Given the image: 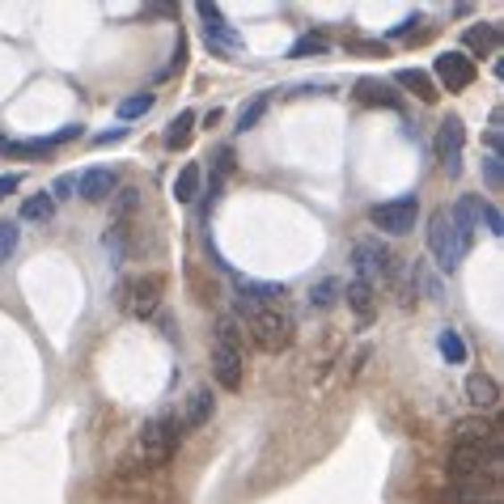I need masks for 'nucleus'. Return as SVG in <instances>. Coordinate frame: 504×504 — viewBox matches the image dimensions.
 I'll list each match as a JSON object with an SVG mask.
<instances>
[{
  "label": "nucleus",
  "instance_id": "1",
  "mask_svg": "<svg viewBox=\"0 0 504 504\" xmlns=\"http://www.w3.org/2000/svg\"><path fill=\"white\" fill-rule=\"evenodd\" d=\"M471 246H475V238L449 216V208H437L428 216V250H433L441 272H458L462 259L471 255Z\"/></svg>",
  "mask_w": 504,
  "mask_h": 504
},
{
  "label": "nucleus",
  "instance_id": "2",
  "mask_svg": "<svg viewBox=\"0 0 504 504\" xmlns=\"http://www.w3.org/2000/svg\"><path fill=\"white\" fill-rule=\"evenodd\" d=\"M182 441V424L179 416H157V420H148L140 428V437H136V458L145 462V466H165L174 449H179Z\"/></svg>",
  "mask_w": 504,
  "mask_h": 504
},
{
  "label": "nucleus",
  "instance_id": "3",
  "mask_svg": "<svg viewBox=\"0 0 504 504\" xmlns=\"http://www.w3.org/2000/svg\"><path fill=\"white\" fill-rule=\"evenodd\" d=\"M250 340L259 343L267 357H280V352H289L297 340V326H293V314H284V309H255L250 318Z\"/></svg>",
  "mask_w": 504,
  "mask_h": 504
},
{
  "label": "nucleus",
  "instance_id": "4",
  "mask_svg": "<svg viewBox=\"0 0 504 504\" xmlns=\"http://www.w3.org/2000/svg\"><path fill=\"white\" fill-rule=\"evenodd\" d=\"M352 267H357L360 284L377 289V284H386V280L394 276V255L377 242V238H360V242L352 246Z\"/></svg>",
  "mask_w": 504,
  "mask_h": 504
},
{
  "label": "nucleus",
  "instance_id": "5",
  "mask_svg": "<svg viewBox=\"0 0 504 504\" xmlns=\"http://www.w3.org/2000/svg\"><path fill=\"white\" fill-rule=\"evenodd\" d=\"M162 297H165V276L162 272L136 276V280H128V284L119 289V301H123V309H128L131 318H148V314H157Z\"/></svg>",
  "mask_w": 504,
  "mask_h": 504
},
{
  "label": "nucleus",
  "instance_id": "6",
  "mask_svg": "<svg viewBox=\"0 0 504 504\" xmlns=\"http://www.w3.org/2000/svg\"><path fill=\"white\" fill-rule=\"evenodd\" d=\"M416 216H420V199L416 196H399V199H386V204H374L369 208V221H374L382 233L391 238H403L416 229Z\"/></svg>",
  "mask_w": 504,
  "mask_h": 504
},
{
  "label": "nucleus",
  "instance_id": "7",
  "mask_svg": "<svg viewBox=\"0 0 504 504\" xmlns=\"http://www.w3.org/2000/svg\"><path fill=\"white\" fill-rule=\"evenodd\" d=\"M433 148H437L441 170H445L449 179H458V174H462V148H466V123H462L458 114H445V119H441V128H437Z\"/></svg>",
  "mask_w": 504,
  "mask_h": 504
},
{
  "label": "nucleus",
  "instance_id": "8",
  "mask_svg": "<svg viewBox=\"0 0 504 504\" xmlns=\"http://www.w3.org/2000/svg\"><path fill=\"white\" fill-rule=\"evenodd\" d=\"M454 445L479 449V454H488V458H500V428L488 416H466V420L454 424Z\"/></svg>",
  "mask_w": 504,
  "mask_h": 504
},
{
  "label": "nucleus",
  "instance_id": "9",
  "mask_svg": "<svg viewBox=\"0 0 504 504\" xmlns=\"http://www.w3.org/2000/svg\"><path fill=\"white\" fill-rule=\"evenodd\" d=\"M433 72H437L441 89H449V94H462V89H471L475 85V60L466 55V51H441L437 64H433Z\"/></svg>",
  "mask_w": 504,
  "mask_h": 504
},
{
  "label": "nucleus",
  "instance_id": "10",
  "mask_svg": "<svg viewBox=\"0 0 504 504\" xmlns=\"http://www.w3.org/2000/svg\"><path fill=\"white\" fill-rule=\"evenodd\" d=\"M212 377H216L221 391H242V377H246L242 352L225 348V343H212Z\"/></svg>",
  "mask_w": 504,
  "mask_h": 504
},
{
  "label": "nucleus",
  "instance_id": "11",
  "mask_svg": "<svg viewBox=\"0 0 504 504\" xmlns=\"http://www.w3.org/2000/svg\"><path fill=\"white\" fill-rule=\"evenodd\" d=\"M199 17H204V30H208V47L212 51H238L242 47V38H238V30L225 21V13L216 9V4H199Z\"/></svg>",
  "mask_w": 504,
  "mask_h": 504
},
{
  "label": "nucleus",
  "instance_id": "12",
  "mask_svg": "<svg viewBox=\"0 0 504 504\" xmlns=\"http://www.w3.org/2000/svg\"><path fill=\"white\" fill-rule=\"evenodd\" d=\"M114 191H119V174L114 170H85V174H77V196L85 199V204H102V199H111Z\"/></svg>",
  "mask_w": 504,
  "mask_h": 504
},
{
  "label": "nucleus",
  "instance_id": "13",
  "mask_svg": "<svg viewBox=\"0 0 504 504\" xmlns=\"http://www.w3.org/2000/svg\"><path fill=\"white\" fill-rule=\"evenodd\" d=\"M488 462H491L488 454H479V449H462V445H454V449H449V462H445V471H449V479H454V483H462V479H479Z\"/></svg>",
  "mask_w": 504,
  "mask_h": 504
},
{
  "label": "nucleus",
  "instance_id": "14",
  "mask_svg": "<svg viewBox=\"0 0 504 504\" xmlns=\"http://www.w3.org/2000/svg\"><path fill=\"white\" fill-rule=\"evenodd\" d=\"M233 284H238V297L250 301L255 309H276L284 301V284H263V280H246V276H238Z\"/></svg>",
  "mask_w": 504,
  "mask_h": 504
},
{
  "label": "nucleus",
  "instance_id": "15",
  "mask_svg": "<svg viewBox=\"0 0 504 504\" xmlns=\"http://www.w3.org/2000/svg\"><path fill=\"white\" fill-rule=\"evenodd\" d=\"M357 98L365 102V106H391V111H399L403 106V98L394 94L386 81H374V77H360L357 81Z\"/></svg>",
  "mask_w": 504,
  "mask_h": 504
},
{
  "label": "nucleus",
  "instance_id": "16",
  "mask_svg": "<svg viewBox=\"0 0 504 504\" xmlns=\"http://www.w3.org/2000/svg\"><path fill=\"white\" fill-rule=\"evenodd\" d=\"M212 420V391L208 386H199V391H191V399H187V411H182V428H204V424Z\"/></svg>",
  "mask_w": 504,
  "mask_h": 504
},
{
  "label": "nucleus",
  "instance_id": "17",
  "mask_svg": "<svg viewBox=\"0 0 504 504\" xmlns=\"http://www.w3.org/2000/svg\"><path fill=\"white\" fill-rule=\"evenodd\" d=\"M343 297H348V306H352V314H357L360 323H374V314H377V297L369 284H360V280H352L348 289H343Z\"/></svg>",
  "mask_w": 504,
  "mask_h": 504
},
{
  "label": "nucleus",
  "instance_id": "18",
  "mask_svg": "<svg viewBox=\"0 0 504 504\" xmlns=\"http://www.w3.org/2000/svg\"><path fill=\"white\" fill-rule=\"evenodd\" d=\"M454 504H496V488L483 483V475L462 479V483H454Z\"/></svg>",
  "mask_w": 504,
  "mask_h": 504
},
{
  "label": "nucleus",
  "instance_id": "19",
  "mask_svg": "<svg viewBox=\"0 0 504 504\" xmlns=\"http://www.w3.org/2000/svg\"><path fill=\"white\" fill-rule=\"evenodd\" d=\"M466 399H471L475 407H496V403H500V386H496V377L471 374V377H466Z\"/></svg>",
  "mask_w": 504,
  "mask_h": 504
},
{
  "label": "nucleus",
  "instance_id": "20",
  "mask_svg": "<svg viewBox=\"0 0 504 504\" xmlns=\"http://www.w3.org/2000/svg\"><path fill=\"white\" fill-rule=\"evenodd\" d=\"M199 182H204V170L196 162H187L179 170V179H174V199L179 204H196L199 199Z\"/></svg>",
  "mask_w": 504,
  "mask_h": 504
},
{
  "label": "nucleus",
  "instance_id": "21",
  "mask_svg": "<svg viewBox=\"0 0 504 504\" xmlns=\"http://www.w3.org/2000/svg\"><path fill=\"white\" fill-rule=\"evenodd\" d=\"M140 208V187H119L111 196V221L114 225H128L131 216Z\"/></svg>",
  "mask_w": 504,
  "mask_h": 504
},
{
  "label": "nucleus",
  "instance_id": "22",
  "mask_svg": "<svg viewBox=\"0 0 504 504\" xmlns=\"http://www.w3.org/2000/svg\"><path fill=\"white\" fill-rule=\"evenodd\" d=\"M394 81L403 85V89H416V98H420V102H437V81H433L428 72L403 68V72H394Z\"/></svg>",
  "mask_w": 504,
  "mask_h": 504
},
{
  "label": "nucleus",
  "instance_id": "23",
  "mask_svg": "<svg viewBox=\"0 0 504 504\" xmlns=\"http://www.w3.org/2000/svg\"><path fill=\"white\" fill-rule=\"evenodd\" d=\"M500 47V26H475L466 30V55H491Z\"/></svg>",
  "mask_w": 504,
  "mask_h": 504
},
{
  "label": "nucleus",
  "instance_id": "24",
  "mask_svg": "<svg viewBox=\"0 0 504 504\" xmlns=\"http://www.w3.org/2000/svg\"><path fill=\"white\" fill-rule=\"evenodd\" d=\"M479 212H483V199H479V196H462L454 208H449V216H454L458 225L475 238V233H479Z\"/></svg>",
  "mask_w": 504,
  "mask_h": 504
},
{
  "label": "nucleus",
  "instance_id": "25",
  "mask_svg": "<svg viewBox=\"0 0 504 504\" xmlns=\"http://www.w3.org/2000/svg\"><path fill=\"white\" fill-rule=\"evenodd\" d=\"M51 216H55V199H51V191H38V196H30L26 204H21V221H38V225H47Z\"/></svg>",
  "mask_w": 504,
  "mask_h": 504
},
{
  "label": "nucleus",
  "instance_id": "26",
  "mask_svg": "<svg viewBox=\"0 0 504 504\" xmlns=\"http://www.w3.org/2000/svg\"><path fill=\"white\" fill-rule=\"evenodd\" d=\"M437 348H441V357L449 360V365H466V343H462V335H458L454 326H441Z\"/></svg>",
  "mask_w": 504,
  "mask_h": 504
},
{
  "label": "nucleus",
  "instance_id": "27",
  "mask_svg": "<svg viewBox=\"0 0 504 504\" xmlns=\"http://www.w3.org/2000/svg\"><path fill=\"white\" fill-rule=\"evenodd\" d=\"M267 106H272V94H255V98H250V102L242 106V111H238V128H233V131L259 128V119L267 114Z\"/></svg>",
  "mask_w": 504,
  "mask_h": 504
},
{
  "label": "nucleus",
  "instance_id": "28",
  "mask_svg": "<svg viewBox=\"0 0 504 504\" xmlns=\"http://www.w3.org/2000/svg\"><path fill=\"white\" fill-rule=\"evenodd\" d=\"M191 128H196V111H179V119L165 131V148H187L191 145Z\"/></svg>",
  "mask_w": 504,
  "mask_h": 504
},
{
  "label": "nucleus",
  "instance_id": "29",
  "mask_svg": "<svg viewBox=\"0 0 504 504\" xmlns=\"http://www.w3.org/2000/svg\"><path fill=\"white\" fill-rule=\"evenodd\" d=\"M51 136L47 140H4V145H0V153H4V157H43V153H51Z\"/></svg>",
  "mask_w": 504,
  "mask_h": 504
},
{
  "label": "nucleus",
  "instance_id": "30",
  "mask_svg": "<svg viewBox=\"0 0 504 504\" xmlns=\"http://www.w3.org/2000/svg\"><path fill=\"white\" fill-rule=\"evenodd\" d=\"M340 293H343V284H340L335 276H326L323 284H318V289L309 293V306H314V309H331L335 301H340Z\"/></svg>",
  "mask_w": 504,
  "mask_h": 504
},
{
  "label": "nucleus",
  "instance_id": "31",
  "mask_svg": "<svg viewBox=\"0 0 504 504\" xmlns=\"http://www.w3.org/2000/svg\"><path fill=\"white\" fill-rule=\"evenodd\" d=\"M153 102H157V94H131V98H123L119 102V119H140V114H148L153 111Z\"/></svg>",
  "mask_w": 504,
  "mask_h": 504
},
{
  "label": "nucleus",
  "instance_id": "32",
  "mask_svg": "<svg viewBox=\"0 0 504 504\" xmlns=\"http://www.w3.org/2000/svg\"><path fill=\"white\" fill-rule=\"evenodd\" d=\"M102 246L111 250V259H114V263H123V255H128V225L106 229V238H102Z\"/></svg>",
  "mask_w": 504,
  "mask_h": 504
},
{
  "label": "nucleus",
  "instance_id": "33",
  "mask_svg": "<svg viewBox=\"0 0 504 504\" xmlns=\"http://www.w3.org/2000/svg\"><path fill=\"white\" fill-rule=\"evenodd\" d=\"M17 238H21L17 221H0V263H9V255L17 250Z\"/></svg>",
  "mask_w": 504,
  "mask_h": 504
},
{
  "label": "nucleus",
  "instance_id": "34",
  "mask_svg": "<svg viewBox=\"0 0 504 504\" xmlns=\"http://www.w3.org/2000/svg\"><path fill=\"white\" fill-rule=\"evenodd\" d=\"M216 343H225V348H238V352H242V331H238L233 318H221V323H216Z\"/></svg>",
  "mask_w": 504,
  "mask_h": 504
},
{
  "label": "nucleus",
  "instance_id": "35",
  "mask_svg": "<svg viewBox=\"0 0 504 504\" xmlns=\"http://www.w3.org/2000/svg\"><path fill=\"white\" fill-rule=\"evenodd\" d=\"M483 182H488L491 191H500V187H504V162H500V157H491V153L483 157Z\"/></svg>",
  "mask_w": 504,
  "mask_h": 504
},
{
  "label": "nucleus",
  "instance_id": "36",
  "mask_svg": "<svg viewBox=\"0 0 504 504\" xmlns=\"http://www.w3.org/2000/svg\"><path fill=\"white\" fill-rule=\"evenodd\" d=\"M483 225H488L491 238H500L504 233V221H500V208H496V204H483V212H479V229Z\"/></svg>",
  "mask_w": 504,
  "mask_h": 504
},
{
  "label": "nucleus",
  "instance_id": "37",
  "mask_svg": "<svg viewBox=\"0 0 504 504\" xmlns=\"http://www.w3.org/2000/svg\"><path fill=\"white\" fill-rule=\"evenodd\" d=\"M326 51V38H318V34H306L301 43L293 47V55H323Z\"/></svg>",
  "mask_w": 504,
  "mask_h": 504
},
{
  "label": "nucleus",
  "instance_id": "38",
  "mask_svg": "<svg viewBox=\"0 0 504 504\" xmlns=\"http://www.w3.org/2000/svg\"><path fill=\"white\" fill-rule=\"evenodd\" d=\"M229 170H233V148L221 145L216 148V170H212V179H225Z\"/></svg>",
  "mask_w": 504,
  "mask_h": 504
},
{
  "label": "nucleus",
  "instance_id": "39",
  "mask_svg": "<svg viewBox=\"0 0 504 504\" xmlns=\"http://www.w3.org/2000/svg\"><path fill=\"white\" fill-rule=\"evenodd\" d=\"M72 191H77V174H60L55 187H51V199H68Z\"/></svg>",
  "mask_w": 504,
  "mask_h": 504
},
{
  "label": "nucleus",
  "instance_id": "40",
  "mask_svg": "<svg viewBox=\"0 0 504 504\" xmlns=\"http://www.w3.org/2000/svg\"><path fill=\"white\" fill-rule=\"evenodd\" d=\"M348 51H352V55H382L386 43H365V38H357V43H348Z\"/></svg>",
  "mask_w": 504,
  "mask_h": 504
},
{
  "label": "nucleus",
  "instance_id": "41",
  "mask_svg": "<svg viewBox=\"0 0 504 504\" xmlns=\"http://www.w3.org/2000/svg\"><path fill=\"white\" fill-rule=\"evenodd\" d=\"M182 60H187V38H182V34H179V43H174V64L165 68L162 77H170V72H179V68H182Z\"/></svg>",
  "mask_w": 504,
  "mask_h": 504
},
{
  "label": "nucleus",
  "instance_id": "42",
  "mask_svg": "<svg viewBox=\"0 0 504 504\" xmlns=\"http://www.w3.org/2000/svg\"><path fill=\"white\" fill-rule=\"evenodd\" d=\"M21 187V174H0V199H9Z\"/></svg>",
  "mask_w": 504,
  "mask_h": 504
},
{
  "label": "nucleus",
  "instance_id": "43",
  "mask_svg": "<svg viewBox=\"0 0 504 504\" xmlns=\"http://www.w3.org/2000/svg\"><path fill=\"white\" fill-rule=\"evenodd\" d=\"M128 136V128H111V131H98L94 136V145H114V140H123Z\"/></svg>",
  "mask_w": 504,
  "mask_h": 504
},
{
  "label": "nucleus",
  "instance_id": "44",
  "mask_svg": "<svg viewBox=\"0 0 504 504\" xmlns=\"http://www.w3.org/2000/svg\"><path fill=\"white\" fill-rule=\"evenodd\" d=\"M416 26H420V17H407V21H399V26L391 30V38H407V34L416 30Z\"/></svg>",
  "mask_w": 504,
  "mask_h": 504
},
{
  "label": "nucleus",
  "instance_id": "45",
  "mask_svg": "<svg viewBox=\"0 0 504 504\" xmlns=\"http://www.w3.org/2000/svg\"><path fill=\"white\" fill-rule=\"evenodd\" d=\"M199 123H204V128H216V123H221V111H216V106H212V111L204 114V119H199Z\"/></svg>",
  "mask_w": 504,
  "mask_h": 504
},
{
  "label": "nucleus",
  "instance_id": "46",
  "mask_svg": "<svg viewBox=\"0 0 504 504\" xmlns=\"http://www.w3.org/2000/svg\"><path fill=\"white\" fill-rule=\"evenodd\" d=\"M496 504H500V500H496Z\"/></svg>",
  "mask_w": 504,
  "mask_h": 504
}]
</instances>
